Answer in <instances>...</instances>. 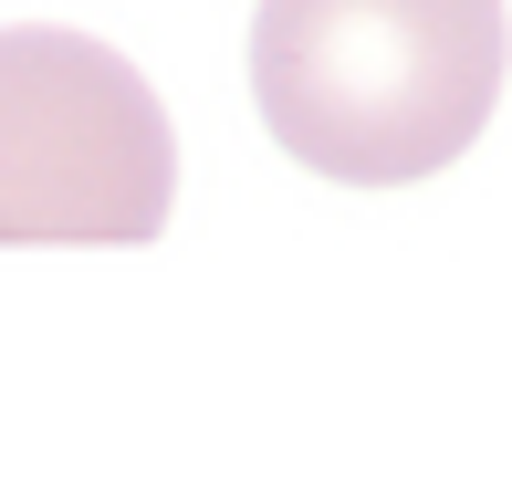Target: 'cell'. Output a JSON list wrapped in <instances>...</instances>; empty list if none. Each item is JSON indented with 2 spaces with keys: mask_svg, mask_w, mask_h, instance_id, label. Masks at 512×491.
Wrapping results in <instances>:
<instances>
[{
  "mask_svg": "<svg viewBox=\"0 0 512 491\" xmlns=\"http://www.w3.org/2000/svg\"><path fill=\"white\" fill-rule=\"evenodd\" d=\"M502 105V0H251V115L335 189L460 168Z\"/></svg>",
  "mask_w": 512,
  "mask_h": 491,
  "instance_id": "obj_1",
  "label": "cell"
},
{
  "mask_svg": "<svg viewBox=\"0 0 512 491\" xmlns=\"http://www.w3.org/2000/svg\"><path fill=\"white\" fill-rule=\"evenodd\" d=\"M178 209V126L115 42L63 21L0 32V241L136 251Z\"/></svg>",
  "mask_w": 512,
  "mask_h": 491,
  "instance_id": "obj_2",
  "label": "cell"
}]
</instances>
